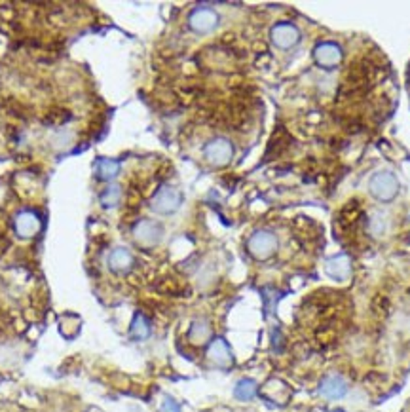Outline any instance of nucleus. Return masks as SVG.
Returning <instances> with one entry per match:
<instances>
[{
	"label": "nucleus",
	"mask_w": 410,
	"mask_h": 412,
	"mask_svg": "<svg viewBox=\"0 0 410 412\" xmlns=\"http://www.w3.org/2000/svg\"><path fill=\"white\" fill-rule=\"evenodd\" d=\"M399 179L394 171H388V169L376 171L369 181V192L374 200L382 201V204L394 201L399 194Z\"/></svg>",
	"instance_id": "1"
},
{
	"label": "nucleus",
	"mask_w": 410,
	"mask_h": 412,
	"mask_svg": "<svg viewBox=\"0 0 410 412\" xmlns=\"http://www.w3.org/2000/svg\"><path fill=\"white\" fill-rule=\"evenodd\" d=\"M180 204H183V192L175 186L163 184L150 200V209L158 215H173L175 211H179Z\"/></svg>",
	"instance_id": "2"
},
{
	"label": "nucleus",
	"mask_w": 410,
	"mask_h": 412,
	"mask_svg": "<svg viewBox=\"0 0 410 412\" xmlns=\"http://www.w3.org/2000/svg\"><path fill=\"white\" fill-rule=\"evenodd\" d=\"M247 251L257 261H266L277 251V236L270 230H257L247 240Z\"/></svg>",
	"instance_id": "3"
},
{
	"label": "nucleus",
	"mask_w": 410,
	"mask_h": 412,
	"mask_svg": "<svg viewBox=\"0 0 410 412\" xmlns=\"http://www.w3.org/2000/svg\"><path fill=\"white\" fill-rule=\"evenodd\" d=\"M300 39H302V34H300V29H298L294 23H275L270 31L272 44H274L275 48H280V50H292V48H297V46L300 44Z\"/></svg>",
	"instance_id": "4"
},
{
	"label": "nucleus",
	"mask_w": 410,
	"mask_h": 412,
	"mask_svg": "<svg viewBox=\"0 0 410 412\" xmlns=\"http://www.w3.org/2000/svg\"><path fill=\"white\" fill-rule=\"evenodd\" d=\"M203 156L211 166H228L232 162V158H234V145L225 137H217V139H211L205 145Z\"/></svg>",
	"instance_id": "5"
},
{
	"label": "nucleus",
	"mask_w": 410,
	"mask_h": 412,
	"mask_svg": "<svg viewBox=\"0 0 410 412\" xmlns=\"http://www.w3.org/2000/svg\"><path fill=\"white\" fill-rule=\"evenodd\" d=\"M133 238L140 247H154L162 241L163 226L156 221L143 218L133 226Z\"/></svg>",
	"instance_id": "6"
},
{
	"label": "nucleus",
	"mask_w": 410,
	"mask_h": 412,
	"mask_svg": "<svg viewBox=\"0 0 410 412\" xmlns=\"http://www.w3.org/2000/svg\"><path fill=\"white\" fill-rule=\"evenodd\" d=\"M314 59L317 63V67L325 69V71H332V69H337L342 63V48L337 42H319L314 48Z\"/></svg>",
	"instance_id": "7"
},
{
	"label": "nucleus",
	"mask_w": 410,
	"mask_h": 412,
	"mask_svg": "<svg viewBox=\"0 0 410 412\" xmlns=\"http://www.w3.org/2000/svg\"><path fill=\"white\" fill-rule=\"evenodd\" d=\"M188 25L194 33L198 34H207L217 29L219 25V14L213 8L207 6H200L188 16Z\"/></svg>",
	"instance_id": "8"
},
{
	"label": "nucleus",
	"mask_w": 410,
	"mask_h": 412,
	"mask_svg": "<svg viewBox=\"0 0 410 412\" xmlns=\"http://www.w3.org/2000/svg\"><path fill=\"white\" fill-rule=\"evenodd\" d=\"M319 396L327 401H340L348 396V382L338 374H327L319 382Z\"/></svg>",
	"instance_id": "9"
},
{
	"label": "nucleus",
	"mask_w": 410,
	"mask_h": 412,
	"mask_svg": "<svg viewBox=\"0 0 410 412\" xmlns=\"http://www.w3.org/2000/svg\"><path fill=\"white\" fill-rule=\"evenodd\" d=\"M207 359L219 368H230L234 365V353L225 338H213L207 346Z\"/></svg>",
	"instance_id": "10"
},
{
	"label": "nucleus",
	"mask_w": 410,
	"mask_h": 412,
	"mask_svg": "<svg viewBox=\"0 0 410 412\" xmlns=\"http://www.w3.org/2000/svg\"><path fill=\"white\" fill-rule=\"evenodd\" d=\"M14 228L19 238H33L40 232V218L33 211H21L14 221Z\"/></svg>",
	"instance_id": "11"
},
{
	"label": "nucleus",
	"mask_w": 410,
	"mask_h": 412,
	"mask_svg": "<svg viewBox=\"0 0 410 412\" xmlns=\"http://www.w3.org/2000/svg\"><path fill=\"white\" fill-rule=\"evenodd\" d=\"M327 273L331 276L332 279H337V281H346L349 278V273H352V261H349L348 255H337L329 258L325 264Z\"/></svg>",
	"instance_id": "12"
},
{
	"label": "nucleus",
	"mask_w": 410,
	"mask_h": 412,
	"mask_svg": "<svg viewBox=\"0 0 410 412\" xmlns=\"http://www.w3.org/2000/svg\"><path fill=\"white\" fill-rule=\"evenodd\" d=\"M131 266H133V255L130 253V249L116 247V249H113V253L108 255V268H111L114 273L130 272Z\"/></svg>",
	"instance_id": "13"
},
{
	"label": "nucleus",
	"mask_w": 410,
	"mask_h": 412,
	"mask_svg": "<svg viewBox=\"0 0 410 412\" xmlns=\"http://www.w3.org/2000/svg\"><path fill=\"white\" fill-rule=\"evenodd\" d=\"M130 336L133 340H146L150 336V321L146 319L145 313L137 312L131 319V327H130Z\"/></svg>",
	"instance_id": "14"
},
{
	"label": "nucleus",
	"mask_w": 410,
	"mask_h": 412,
	"mask_svg": "<svg viewBox=\"0 0 410 412\" xmlns=\"http://www.w3.org/2000/svg\"><path fill=\"white\" fill-rule=\"evenodd\" d=\"M209 338H211V325H209L207 321H203V319L194 321L190 327V333H188V340H190L192 344L202 346L205 344Z\"/></svg>",
	"instance_id": "15"
},
{
	"label": "nucleus",
	"mask_w": 410,
	"mask_h": 412,
	"mask_svg": "<svg viewBox=\"0 0 410 412\" xmlns=\"http://www.w3.org/2000/svg\"><path fill=\"white\" fill-rule=\"evenodd\" d=\"M257 393H259V386L251 378L240 380V382L234 386V397H236L237 401H251V399H255Z\"/></svg>",
	"instance_id": "16"
},
{
	"label": "nucleus",
	"mask_w": 410,
	"mask_h": 412,
	"mask_svg": "<svg viewBox=\"0 0 410 412\" xmlns=\"http://www.w3.org/2000/svg\"><path fill=\"white\" fill-rule=\"evenodd\" d=\"M96 171L97 177L103 179V181H113L114 177H118L120 164L114 162V160H108V158H103V160H97Z\"/></svg>",
	"instance_id": "17"
},
{
	"label": "nucleus",
	"mask_w": 410,
	"mask_h": 412,
	"mask_svg": "<svg viewBox=\"0 0 410 412\" xmlns=\"http://www.w3.org/2000/svg\"><path fill=\"white\" fill-rule=\"evenodd\" d=\"M122 200V189L118 184H111L105 192L101 194V206L107 207V209H113L116 207Z\"/></svg>",
	"instance_id": "18"
},
{
	"label": "nucleus",
	"mask_w": 410,
	"mask_h": 412,
	"mask_svg": "<svg viewBox=\"0 0 410 412\" xmlns=\"http://www.w3.org/2000/svg\"><path fill=\"white\" fill-rule=\"evenodd\" d=\"M369 230H371L372 236H380L384 234V230H386V223H384V218L380 215H374L371 218V224H369Z\"/></svg>",
	"instance_id": "19"
},
{
	"label": "nucleus",
	"mask_w": 410,
	"mask_h": 412,
	"mask_svg": "<svg viewBox=\"0 0 410 412\" xmlns=\"http://www.w3.org/2000/svg\"><path fill=\"white\" fill-rule=\"evenodd\" d=\"M160 412H183L180 411V405L175 401L173 397H163L162 407H160Z\"/></svg>",
	"instance_id": "20"
},
{
	"label": "nucleus",
	"mask_w": 410,
	"mask_h": 412,
	"mask_svg": "<svg viewBox=\"0 0 410 412\" xmlns=\"http://www.w3.org/2000/svg\"><path fill=\"white\" fill-rule=\"evenodd\" d=\"M283 344H285V338H283L281 331L275 327V329H272V346H274L275 351H281L283 350Z\"/></svg>",
	"instance_id": "21"
},
{
	"label": "nucleus",
	"mask_w": 410,
	"mask_h": 412,
	"mask_svg": "<svg viewBox=\"0 0 410 412\" xmlns=\"http://www.w3.org/2000/svg\"><path fill=\"white\" fill-rule=\"evenodd\" d=\"M332 412H346V411H344V408H334Z\"/></svg>",
	"instance_id": "22"
}]
</instances>
